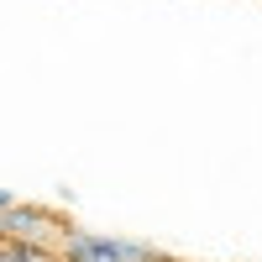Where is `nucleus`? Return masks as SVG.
Here are the masks:
<instances>
[{"label": "nucleus", "mask_w": 262, "mask_h": 262, "mask_svg": "<svg viewBox=\"0 0 262 262\" xmlns=\"http://www.w3.org/2000/svg\"><path fill=\"white\" fill-rule=\"evenodd\" d=\"M58 262H163V252L147 242H126V236H95L84 226H63Z\"/></svg>", "instance_id": "f257e3e1"}, {"label": "nucleus", "mask_w": 262, "mask_h": 262, "mask_svg": "<svg viewBox=\"0 0 262 262\" xmlns=\"http://www.w3.org/2000/svg\"><path fill=\"white\" fill-rule=\"evenodd\" d=\"M0 262H6V247H0Z\"/></svg>", "instance_id": "39448f33"}, {"label": "nucleus", "mask_w": 262, "mask_h": 262, "mask_svg": "<svg viewBox=\"0 0 262 262\" xmlns=\"http://www.w3.org/2000/svg\"><path fill=\"white\" fill-rule=\"evenodd\" d=\"M63 215H53L48 205H27L16 200L6 215H0V247H53L58 252V236H63Z\"/></svg>", "instance_id": "f03ea898"}, {"label": "nucleus", "mask_w": 262, "mask_h": 262, "mask_svg": "<svg viewBox=\"0 0 262 262\" xmlns=\"http://www.w3.org/2000/svg\"><path fill=\"white\" fill-rule=\"evenodd\" d=\"M6 262H58L53 247H6Z\"/></svg>", "instance_id": "7ed1b4c3"}, {"label": "nucleus", "mask_w": 262, "mask_h": 262, "mask_svg": "<svg viewBox=\"0 0 262 262\" xmlns=\"http://www.w3.org/2000/svg\"><path fill=\"white\" fill-rule=\"evenodd\" d=\"M11 205H16V194H11V189H0V215H6Z\"/></svg>", "instance_id": "20e7f679"}]
</instances>
